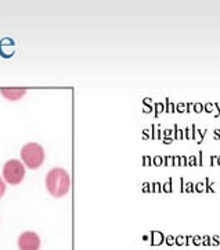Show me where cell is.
I'll use <instances>...</instances> for the list:
<instances>
[{
    "label": "cell",
    "instance_id": "4",
    "mask_svg": "<svg viewBox=\"0 0 220 250\" xmlns=\"http://www.w3.org/2000/svg\"><path fill=\"white\" fill-rule=\"evenodd\" d=\"M18 249L19 250H39L40 249V238L34 231H25L18 238Z\"/></svg>",
    "mask_w": 220,
    "mask_h": 250
},
{
    "label": "cell",
    "instance_id": "2",
    "mask_svg": "<svg viewBox=\"0 0 220 250\" xmlns=\"http://www.w3.org/2000/svg\"><path fill=\"white\" fill-rule=\"evenodd\" d=\"M44 159H46L44 149L39 143L29 142L24 145L21 149V161L29 170H37L39 167H42Z\"/></svg>",
    "mask_w": 220,
    "mask_h": 250
},
{
    "label": "cell",
    "instance_id": "5",
    "mask_svg": "<svg viewBox=\"0 0 220 250\" xmlns=\"http://www.w3.org/2000/svg\"><path fill=\"white\" fill-rule=\"evenodd\" d=\"M0 93L3 98L10 102H17L27 95V89L25 88H1Z\"/></svg>",
    "mask_w": 220,
    "mask_h": 250
},
{
    "label": "cell",
    "instance_id": "1",
    "mask_svg": "<svg viewBox=\"0 0 220 250\" xmlns=\"http://www.w3.org/2000/svg\"><path fill=\"white\" fill-rule=\"evenodd\" d=\"M46 189L54 197L65 196L71 189L70 172L61 167H55L46 175Z\"/></svg>",
    "mask_w": 220,
    "mask_h": 250
},
{
    "label": "cell",
    "instance_id": "6",
    "mask_svg": "<svg viewBox=\"0 0 220 250\" xmlns=\"http://www.w3.org/2000/svg\"><path fill=\"white\" fill-rule=\"evenodd\" d=\"M4 193H6V182H4V179L0 177V199L3 197Z\"/></svg>",
    "mask_w": 220,
    "mask_h": 250
},
{
    "label": "cell",
    "instance_id": "3",
    "mask_svg": "<svg viewBox=\"0 0 220 250\" xmlns=\"http://www.w3.org/2000/svg\"><path fill=\"white\" fill-rule=\"evenodd\" d=\"M1 174H3V179L6 184L18 185L25 178V166L22 164V161L11 159V160L6 161V164L3 166Z\"/></svg>",
    "mask_w": 220,
    "mask_h": 250
},
{
    "label": "cell",
    "instance_id": "7",
    "mask_svg": "<svg viewBox=\"0 0 220 250\" xmlns=\"http://www.w3.org/2000/svg\"><path fill=\"white\" fill-rule=\"evenodd\" d=\"M167 243H173V238H167Z\"/></svg>",
    "mask_w": 220,
    "mask_h": 250
}]
</instances>
